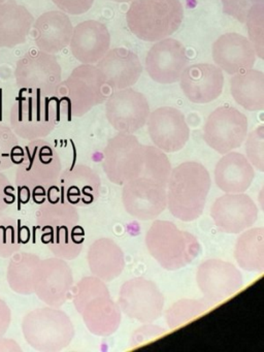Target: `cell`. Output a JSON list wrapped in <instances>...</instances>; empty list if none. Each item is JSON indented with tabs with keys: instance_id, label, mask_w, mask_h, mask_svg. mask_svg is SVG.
<instances>
[{
	"instance_id": "6da1fadb",
	"label": "cell",
	"mask_w": 264,
	"mask_h": 352,
	"mask_svg": "<svg viewBox=\"0 0 264 352\" xmlns=\"http://www.w3.org/2000/svg\"><path fill=\"white\" fill-rule=\"evenodd\" d=\"M41 241L54 256L72 261L80 255L85 232L80 224L78 209L60 199L55 186L47 191L36 213Z\"/></svg>"
},
{
	"instance_id": "7a4b0ae2",
	"label": "cell",
	"mask_w": 264,
	"mask_h": 352,
	"mask_svg": "<svg viewBox=\"0 0 264 352\" xmlns=\"http://www.w3.org/2000/svg\"><path fill=\"white\" fill-rule=\"evenodd\" d=\"M212 186L208 168L197 162H182L171 170L166 184V208L184 222L202 215Z\"/></svg>"
},
{
	"instance_id": "3957f363",
	"label": "cell",
	"mask_w": 264,
	"mask_h": 352,
	"mask_svg": "<svg viewBox=\"0 0 264 352\" xmlns=\"http://www.w3.org/2000/svg\"><path fill=\"white\" fill-rule=\"evenodd\" d=\"M61 172V160L55 148L45 140H34L23 148L16 170V185L35 201L41 197L43 203L47 191L57 184Z\"/></svg>"
},
{
	"instance_id": "277c9868",
	"label": "cell",
	"mask_w": 264,
	"mask_h": 352,
	"mask_svg": "<svg viewBox=\"0 0 264 352\" xmlns=\"http://www.w3.org/2000/svg\"><path fill=\"white\" fill-rule=\"evenodd\" d=\"M151 256L167 271H177L199 255V241L191 232L179 230L167 220H155L144 238Z\"/></svg>"
},
{
	"instance_id": "5b68a950",
	"label": "cell",
	"mask_w": 264,
	"mask_h": 352,
	"mask_svg": "<svg viewBox=\"0 0 264 352\" xmlns=\"http://www.w3.org/2000/svg\"><path fill=\"white\" fill-rule=\"evenodd\" d=\"M183 19L179 0H134L126 14L130 32L140 40L150 43L175 34Z\"/></svg>"
},
{
	"instance_id": "8992f818",
	"label": "cell",
	"mask_w": 264,
	"mask_h": 352,
	"mask_svg": "<svg viewBox=\"0 0 264 352\" xmlns=\"http://www.w3.org/2000/svg\"><path fill=\"white\" fill-rule=\"evenodd\" d=\"M107 94L109 86L97 67L82 65L76 67L67 79L61 81L53 96L60 112L67 116L82 117L102 104Z\"/></svg>"
},
{
	"instance_id": "52a82bcc",
	"label": "cell",
	"mask_w": 264,
	"mask_h": 352,
	"mask_svg": "<svg viewBox=\"0 0 264 352\" xmlns=\"http://www.w3.org/2000/svg\"><path fill=\"white\" fill-rule=\"evenodd\" d=\"M22 331L31 347L43 352L64 349L76 335L69 316L59 308L51 306L27 313L23 318Z\"/></svg>"
},
{
	"instance_id": "ba28073f",
	"label": "cell",
	"mask_w": 264,
	"mask_h": 352,
	"mask_svg": "<svg viewBox=\"0 0 264 352\" xmlns=\"http://www.w3.org/2000/svg\"><path fill=\"white\" fill-rule=\"evenodd\" d=\"M59 116L54 96H21L10 109V129L27 141L43 139L54 131Z\"/></svg>"
},
{
	"instance_id": "9c48e42d",
	"label": "cell",
	"mask_w": 264,
	"mask_h": 352,
	"mask_svg": "<svg viewBox=\"0 0 264 352\" xmlns=\"http://www.w3.org/2000/svg\"><path fill=\"white\" fill-rule=\"evenodd\" d=\"M16 87L26 96H53L62 81V71L55 55L31 50L16 65Z\"/></svg>"
},
{
	"instance_id": "30bf717a",
	"label": "cell",
	"mask_w": 264,
	"mask_h": 352,
	"mask_svg": "<svg viewBox=\"0 0 264 352\" xmlns=\"http://www.w3.org/2000/svg\"><path fill=\"white\" fill-rule=\"evenodd\" d=\"M164 302V296L154 281L135 277L122 284L117 302L128 318L144 324L160 318Z\"/></svg>"
},
{
	"instance_id": "8fae6325",
	"label": "cell",
	"mask_w": 264,
	"mask_h": 352,
	"mask_svg": "<svg viewBox=\"0 0 264 352\" xmlns=\"http://www.w3.org/2000/svg\"><path fill=\"white\" fill-rule=\"evenodd\" d=\"M144 145L133 133H118L103 151L102 168L113 184L124 185L140 176Z\"/></svg>"
},
{
	"instance_id": "7c38bea8",
	"label": "cell",
	"mask_w": 264,
	"mask_h": 352,
	"mask_svg": "<svg viewBox=\"0 0 264 352\" xmlns=\"http://www.w3.org/2000/svg\"><path fill=\"white\" fill-rule=\"evenodd\" d=\"M247 135V117L232 107L216 109L204 126L206 145L222 155L241 147Z\"/></svg>"
},
{
	"instance_id": "4fadbf2b",
	"label": "cell",
	"mask_w": 264,
	"mask_h": 352,
	"mask_svg": "<svg viewBox=\"0 0 264 352\" xmlns=\"http://www.w3.org/2000/svg\"><path fill=\"white\" fill-rule=\"evenodd\" d=\"M196 283L204 300L219 304L235 296L243 285V278L233 263L219 258L202 261L196 271Z\"/></svg>"
},
{
	"instance_id": "5bb4252c",
	"label": "cell",
	"mask_w": 264,
	"mask_h": 352,
	"mask_svg": "<svg viewBox=\"0 0 264 352\" xmlns=\"http://www.w3.org/2000/svg\"><path fill=\"white\" fill-rule=\"evenodd\" d=\"M126 212L140 221L155 220L166 209V187L151 179L138 177L122 185Z\"/></svg>"
},
{
	"instance_id": "9a60e30c",
	"label": "cell",
	"mask_w": 264,
	"mask_h": 352,
	"mask_svg": "<svg viewBox=\"0 0 264 352\" xmlns=\"http://www.w3.org/2000/svg\"><path fill=\"white\" fill-rule=\"evenodd\" d=\"M105 116L118 133H134L146 124L150 106L144 94L125 88L107 98Z\"/></svg>"
},
{
	"instance_id": "2e32d148",
	"label": "cell",
	"mask_w": 264,
	"mask_h": 352,
	"mask_svg": "<svg viewBox=\"0 0 264 352\" xmlns=\"http://www.w3.org/2000/svg\"><path fill=\"white\" fill-rule=\"evenodd\" d=\"M259 210L255 201L243 193H225L210 207L216 228L225 234H239L256 223Z\"/></svg>"
},
{
	"instance_id": "e0dca14e",
	"label": "cell",
	"mask_w": 264,
	"mask_h": 352,
	"mask_svg": "<svg viewBox=\"0 0 264 352\" xmlns=\"http://www.w3.org/2000/svg\"><path fill=\"white\" fill-rule=\"evenodd\" d=\"M74 276L64 259L54 256L39 263L34 282V294L47 306H63L72 298Z\"/></svg>"
},
{
	"instance_id": "ac0fdd59",
	"label": "cell",
	"mask_w": 264,
	"mask_h": 352,
	"mask_svg": "<svg viewBox=\"0 0 264 352\" xmlns=\"http://www.w3.org/2000/svg\"><path fill=\"white\" fill-rule=\"evenodd\" d=\"M146 125L153 144L165 153L181 151L189 141V126L183 113L177 109H157L150 113Z\"/></svg>"
},
{
	"instance_id": "d6986e66",
	"label": "cell",
	"mask_w": 264,
	"mask_h": 352,
	"mask_svg": "<svg viewBox=\"0 0 264 352\" xmlns=\"http://www.w3.org/2000/svg\"><path fill=\"white\" fill-rule=\"evenodd\" d=\"M189 59L185 47L173 38L158 41L146 57V69L151 79L159 84L179 81Z\"/></svg>"
},
{
	"instance_id": "ffe728a7",
	"label": "cell",
	"mask_w": 264,
	"mask_h": 352,
	"mask_svg": "<svg viewBox=\"0 0 264 352\" xmlns=\"http://www.w3.org/2000/svg\"><path fill=\"white\" fill-rule=\"evenodd\" d=\"M55 188L60 199L76 208L86 207L100 195V177L90 166L76 164L62 170Z\"/></svg>"
},
{
	"instance_id": "44dd1931",
	"label": "cell",
	"mask_w": 264,
	"mask_h": 352,
	"mask_svg": "<svg viewBox=\"0 0 264 352\" xmlns=\"http://www.w3.org/2000/svg\"><path fill=\"white\" fill-rule=\"evenodd\" d=\"M179 85L186 98L194 104H208L217 100L224 87L222 69L210 63H198L184 69Z\"/></svg>"
},
{
	"instance_id": "7402d4cb",
	"label": "cell",
	"mask_w": 264,
	"mask_h": 352,
	"mask_svg": "<svg viewBox=\"0 0 264 352\" xmlns=\"http://www.w3.org/2000/svg\"><path fill=\"white\" fill-rule=\"evenodd\" d=\"M69 46L76 60L82 65H94L109 52L111 34L104 24L89 20L74 28Z\"/></svg>"
},
{
	"instance_id": "603a6c76",
	"label": "cell",
	"mask_w": 264,
	"mask_h": 352,
	"mask_svg": "<svg viewBox=\"0 0 264 352\" xmlns=\"http://www.w3.org/2000/svg\"><path fill=\"white\" fill-rule=\"evenodd\" d=\"M87 329L97 337L113 335L121 324L122 312L111 298L109 290L100 292L76 309Z\"/></svg>"
},
{
	"instance_id": "cb8c5ba5",
	"label": "cell",
	"mask_w": 264,
	"mask_h": 352,
	"mask_svg": "<svg viewBox=\"0 0 264 352\" xmlns=\"http://www.w3.org/2000/svg\"><path fill=\"white\" fill-rule=\"evenodd\" d=\"M212 59L219 69L235 75L254 67L256 52L252 43L239 34L221 36L212 44Z\"/></svg>"
},
{
	"instance_id": "d4e9b609",
	"label": "cell",
	"mask_w": 264,
	"mask_h": 352,
	"mask_svg": "<svg viewBox=\"0 0 264 352\" xmlns=\"http://www.w3.org/2000/svg\"><path fill=\"white\" fill-rule=\"evenodd\" d=\"M105 83L116 90L131 87L140 79L142 67L138 55L124 48H116L97 63Z\"/></svg>"
},
{
	"instance_id": "484cf974",
	"label": "cell",
	"mask_w": 264,
	"mask_h": 352,
	"mask_svg": "<svg viewBox=\"0 0 264 352\" xmlns=\"http://www.w3.org/2000/svg\"><path fill=\"white\" fill-rule=\"evenodd\" d=\"M33 28L32 38L38 50L49 54L61 52L69 45L74 26L67 14L50 11L39 16Z\"/></svg>"
},
{
	"instance_id": "4316f807",
	"label": "cell",
	"mask_w": 264,
	"mask_h": 352,
	"mask_svg": "<svg viewBox=\"0 0 264 352\" xmlns=\"http://www.w3.org/2000/svg\"><path fill=\"white\" fill-rule=\"evenodd\" d=\"M214 183L224 193H243L251 187L255 168L248 158L239 152L224 154L214 170Z\"/></svg>"
},
{
	"instance_id": "83f0119b",
	"label": "cell",
	"mask_w": 264,
	"mask_h": 352,
	"mask_svg": "<svg viewBox=\"0 0 264 352\" xmlns=\"http://www.w3.org/2000/svg\"><path fill=\"white\" fill-rule=\"evenodd\" d=\"M87 263L92 275L104 282L117 279L126 265L123 250L109 238L97 239L90 245Z\"/></svg>"
},
{
	"instance_id": "f1b7e54d",
	"label": "cell",
	"mask_w": 264,
	"mask_h": 352,
	"mask_svg": "<svg viewBox=\"0 0 264 352\" xmlns=\"http://www.w3.org/2000/svg\"><path fill=\"white\" fill-rule=\"evenodd\" d=\"M33 16L14 0L0 5V48L12 49L26 42L33 26Z\"/></svg>"
},
{
	"instance_id": "f546056e",
	"label": "cell",
	"mask_w": 264,
	"mask_h": 352,
	"mask_svg": "<svg viewBox=\"0 0 264 352\" xmlns=\"http://www.w3.org/2000/svg\"><path fill=\"white\" fill-rule=\"evenodd\" d=\"M230 90L235 102L250 112L264 109V74L247 69L235 74L230 80Z\"/></svg>"
},
{
	"instance_id": "4dcf8cb0",
	"label": "cell",
	"mask_w": 264,
	"mask_h": 352,
	"mask_svg": "<svg viewBox=\"0 0 264 352\" xmlns=\"http://www.w3.org/2000/svg\"><path fill=\"white\" fill-rule=\"evenodd\" d=\"M234 258L241 270L262 273L264 270L263 228H248L241 232L234 246Z\"/></svg>"
},
{
	"instance_id": "1f68e13d",
	"label": "cell",
	"mask_w": 264,
	"mask_h": 352,
	"mask_svg": "<svg viewBox=\"0 0 264 352\" xmlns=\"http://www.w3.org/2000/svg\"><path fill=\"white\" fill-rule=\"evenodd\" d=\"M8 267V282L14 292L23 296L34 294V282L41 259L36 254L16 252Z\"/></svg>"
},
{
	"instance_id": "d6a6232c",
	"label": "cell",
	"mask_w": 264,
	"mask_h": 352,
	"mask_svg": "<svg viewBox=\"0 0 264 352\" xmlns=\"http://www.w3.org/2000/svg\"><path fill=\"white\" fill-rule=\"evenodd\" d=\"M208 304L210 302L204 298H182L167 309L165 321L169 329H179L208 312L210 309Z\"/></svg>"
},
{
	"instance_id": "836d02e7",
	"label": "cell",
	"mask_w": 264,
	"mask_h": 352,
	"mask_svg": "<svg viewBox=\"0 0 264 352\" xmlns=\"http://www.w3.org/2000/svg\"><path fill=\"white\" fill-rule=\"evenodd\" d=\"M171 170L173 166L165 152L156 146L144 145L142 173L140 177L156 181L166 187Z\"/></svg>"
},
{
	"instance_id": "e575fe53",
	"label": "cell",
	"mask_w": 264,
	"mask_h": 352,
	"mask_svg": "<svg viewBox=\"0 0 264 352\" xmlns=\"http://www.w3.org/2000/svg\"><path fill=\"white\" fill-rule=\"evenodd\" d=\"M23 242L18 221L0 212V257H10L18 252Z\"/></svg>"
},
{
	"instance_id": "d590c367",
	"label": "cell",
	"mask_w": 264,
	"mask_h": 352,
	"mask_svg": "<svg viewBox=\"0 0 264 352\" xmlns=\"http://www.w3.org/2000/svg\"><path fill=\"white\" fill-rule=\"evenodd\" d=\"M23 155L18 138L8 125L0 123V172L18 164Z\"/></svg>"
},
{
	"instance_id": "8d00e7d4",
	"label": "cell",
	"mask_w": 264,
	"mask_h": 352,
	"mask_svg": "<svg viewBox=\"0 0 264 352\" xmlns=\"http://www.w3.org/2000/svg\"><path fill=\"white\" fill-rule=\"evenodd\" d=\"M248 32H249L250 42L255 49L256 55L259 58L264 57V3L255 6L250 11L247 20Z\"/></svg>"
},
{
	"instance_id": "74e56055",
	"label": "cell",
	"mask_w": 264,
	"mask_h": 352,
	"mask_svg": "<svg viewBox=\"0 0 264 352\" xmlns=\"http://www.w3.org/2000/svg\"><path fill=\"white\" fill-rule=\"evenodd\" d=\"M245 157L254 168L264 172V126L260 125L245 137Z\"/></svg>"
},
{
	"instance_id": "f35d334b",
	"label": "cell",
	"mask_w": 264,
	"mask_h": 352,
	"mask_svg": "<svg viewBox=\"0 0 264 352\" xmlns=\"http://www.w3.org/2000/svg\"><path fill=\"white\" fill-rule=\"evenodd\" d=\"M223 12L236 19L241 23H245L250 11L255 6L264 3V0H221Z\"/></svg>"
},
{
	"instance_id": "ab89813d",
	"label": "cell",
	"mask_w": 264,
	"mask_h": 352,
	"mask_svg": "<svg viewBox=\"0 0 264 352\" xmlns=\"http://www.w3.org/2000/svg\"><path fill=\"white\" fill-rule=\"evenodd\" d=\"M166 333V329L161 327L160 325L153 324L152 323H144L142 327L136 329L130 336L129 345L132 348L138 346L146 345L155 339L162 337Z\"/></svg>"
},
{
	"instance_id": "60d3db41",
	"label": "cell",
	"mask_w": 264,
	"mask_h": 352,
	"mask_svg": "<svg viewBox=\"0 0 264 352\" xmlns=\"http://www.w3.org/2000/svg\"><path fill=\"white\" fill-rule=\"evenodd\" d=\"M56 7L67 15H82L92 8L94 0H52Z\"/></svg>"
},
{
	"instance_id": "b9f144b4",
	"label": "cell",
	"mask_w": 264,
	"mask_h": 352,
	"mask_svg": "<svg viewBox=\"0 0 264 352\" xmlns=\"http://www.w3.org/2000/svg\"><path fill=\"white\" fill-rule=\"evenodd\" d=\"M16 201V189L12 186L8 177L0 172V212H3L6 208Z\"/></svg>"
},
{
	"instance_id": "7bdbcfd3",
	"label": "cell",
	"mask_w": 264,
	"mask_h": 352,
	"mask_svg": "<svg viewBox=\"0 0 264 352\" xmlns=\"http://www.w3.org/2000/svg\"><path fill=\"white\" fill-rule=\"evenodd\" d=\"M12 320L10 307L0 298V338L6 333Z\"/></svg>"
},
{
	"instance_id": "ee69618b",
	"label": "cell",
	"mask_w": 264,
	"mask_h": 352,
	"mask_svg": "<svg viewBox=\"0 0 264 352\" xmlns=\"http://www.w3.org/2000/svg\"><path fill=\"white\" fill-rule=\"evenodd\" d=\"M111 1H116V3H132L134 0H111Z\"/></svg>"
},
{
	"instance_id": "f6af8a7d",
	"label": "cell",
	"mask_w": 264,
	"mask_h": 352,
	"mask_svg": "<svg viewBox=\"0 0 264 352\" xmlns=\"http://www.w3.org/2000/svg\"><path fill=\"white\" fill-rule=\"evenodd\" d=\"M1 112H2L1 102H0V118H1Z\"/></svg>"
},
{
	"instance_id": "bcb514c9",
	"label": "cell",
	"mask_w": 264,
	"mask_h": 352,
	"mask_svg": "<svg viewBox=\"0 0 264 352\" xmlns=\"http://www.w3.org/2000/svg\"><path fill=\"white\" fill-rule=\"evenodd\" d=\"M4 1H6V0H0V5H1V3H3Z\"/></svg>"
}]
</instances>
